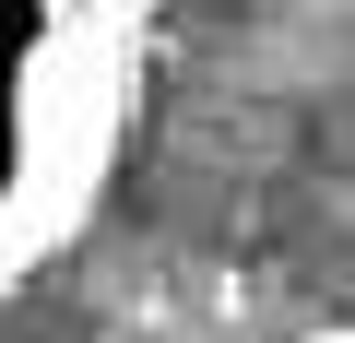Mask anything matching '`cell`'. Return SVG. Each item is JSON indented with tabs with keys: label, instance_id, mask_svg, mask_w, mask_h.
<instances>
[{
	"label": "cell",
	"instance_id": "cell-1",
	"mask_svg": "<svg viewBox=\"0 0 355 343\" xmlns=\"http://www.w3.org/2000/svg\"><path fill=\"white\" fill-rule=\"evenodd\" d=\"M320 343H355V331H320Z\"/></svg>",
	"mask_w": 355,
	"mask_h": 343
}]
</instances>
